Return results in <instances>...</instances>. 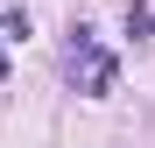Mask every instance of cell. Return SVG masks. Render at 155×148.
Instances as JSON below:
<instances>
[{"instance_id": "obj_1", "label": "cell", "mask_w": 155, "mask_h": 148, "mask_svg": "<svg viewBox=\"0 0 155 148\" xmlns=\"http://www.w3.org/2000/svg\"><path fill=\"white\" fill-rule=\"evenodd\" d=\"M71 78H85V99H106L113 92V57L99 49L92 28H71Z\"/></svg>"}, {"instance_id": "obj_2", "label": "cell", "mask_w": 155, "mask_h": 148, "mask_svg": "<svg viewBox=\"0 0 155 148\" xmlns=\"http://www.w3.org/2000/svg\"><path fill=\"white\" fill-rule=\"evenodd\" d=\"M127 35H134V42H148V35H155V14L141 7V0H134V7H127Z\"/></svg>"}, {"instance_id": "obj_3", "label": "cell", "mask_w": 155, "mask_h": 148, "mask_svg": "<svg viewBox=\"0 0 155 148\" xmlns=\"http://www.w3.org/2000/svg\"><path fill=\"white\" fill-rule=\"evenodd\" d=\"M0 78H7V57H0Z\"/></svg>"}]
</instances>
